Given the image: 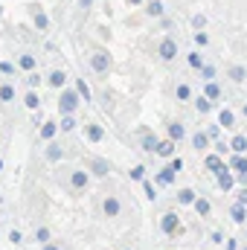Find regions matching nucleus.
Listing matches in <instances>:
<instances>
[{
    "label": "nucleus",
    "instance_id": "nucleus-1",
    "mask_svg": "<svg viewBox=\"0 0 247 250\" xmlns=\"http://www.w3.org/2000/svg\"><path fill=\"white\" fill-rule=\"evenodd\" d=\"M76 108H79V90H62L59 111H62V114H73Z\"/></svg>",
    "mask_w": 247,
    "mask_h": 250
},
{
    "label": "nucleus",
    "instance_id": "nucleus-2",
    "mask_svg": "<svg viewBox=\"0 0 247 250\" xmlns=\"http://www.w3.org/2000/svg\"><path fill=\"white\" fill-rule=\"evenodd\" d=\"M90 67H93L96 73H108V70H111V59H108V53L96 50V53L90 56Z\"/></svg>",
    "mask_w": 247,
    "mask_h": 250
},
{
    "label": "nucleus",
    "instance_id": "nucleus-3",
    "mask_svg": "<svg viewBox=\"0 0 247 250\" xmlns=\"http://www.w3.org/2000/svg\"><path fill=\"white\" fill-rule=\"evenodd\" d=\"M178 56V44L172 41V38H166L163 44H160V59H166V62H172Z\"/></svg>",
    "mask_w": 247,
    "mask_h": 250
},
{
    "label": "nucleus",
    "instance_id": "nucleus-4",
    "mask_svg": "<svg viewBox=\"0 0 247 250\" xmlns=\"http://www.w3.org/2000/svg\"><path fill=\"white\" fill-rule=\"evenodd\" d=\"M102 209H105V215H108V218H117V215H120V201H117L114 195H108V198H105V204H102Z\"/></svg>",
    "mask_w": 247,
    "mask_h": 250
},
{
    "label": "nucleus",
    "instance_id": "nucleus-5",
    "mask_svg": "<svg viewBox=\"0 0 247 250\" xmlns=\"http://www.w3.org/2000/svg\"><path fill=\"white\" fill-rule=\"evenodd\" d=\"M160 227H163V233H175V227H178V215H175V212H166Z\"/></svg>",
    "mask_w": 247,
    "mask_h": 250
},
{
    "label": "nucleus",
    "instance_id": "nucleus-6",
    "mask_svg": "<svg viewBox=\"0 0 247 250\" xmlns=\"http://www.w3.org/2000/svg\"><path fill=\"white\" fill-rule=\"evenodd\" d=\"M70 184H73V189H84L87 187V172H73L70 175Z\"/></svg>",
    "mask_w": 247,
    "mask_h": 250
},
{
    "label": "nucleus",
    "instance_id": "nucleus-7",
    "mask_svg": "<svg viewBox=\"0 0 247 250\" xmlns=\"http://www.w3.org/2000/svg\"><path fill=\"white\" fill-rule=\"evenodd\" d=\"M35 56H21V59H18V67H21V70H26V73H32V70H35Z\"/></svg>",
    "mask_w": 247,
    "mask_h": 250
},
{
    "label": "nucleus",
    "instance_id": "nucleus-8",
    "mask_svg": "<svg viewBox=\"0 0 247 250\" xmlns=\"http://www.w3.org/2000/svg\"><path fill=\"white\" fill-rule=\"evenodd\" d=\"M23 105H26L29 111H38V105H41V99H38V93H35V90H29V93H26V99H23Z\"/></svg>",
    "mask_w": 247,
    "mask_h": 250
},
{
    "label": "nucleus",
    "instance_id": "nucleus-9",
    "mask_svg": "<svg viewBox=\"0 0 247 250\" xmlns=\"http://www.w3.org/2000/svg\"><path fill=\"white\" fill-rule=\"evenodd\" d=\"M84 131H87V140H93V143H99V140H102V137H105V131H102V128H99V125H87V128H84Z\"/></svg>",
    "mask_w": 247,
    "mask_h": 250
},
{
    "label": "nucleus",
    "instance_id": "nucleus-10",
    "mask_svg": "<svg viewBox=\"0 0 247 250\" xmlns=\"http://www.w3.org/2000/svg\"><path fill=\"white\" fill-rule=\"evenodd\" d=\"M172 151H175V143H172V140L157 143V154H160V157H172Z\"/></svg>",
    "mask_w": 247,
    "mask_h": 250
},
{
    "label": "nucleus",
    "instance_id": "nucleus-11",
    "mask_svg": "<svg viewBox=\"0 0 247 250\" xmlns=\"http://www.w3.org/2000/svg\"><path fill=\"white\" fill-rule=\"evenodd\" d=\"M47 160H50V163H59V160H62V146H56V143L47 146Z\"/></svg>",
    "mask_w": 247,
    "mask_h": 250
},
{
    "label": "nucleus",
    "instance_id": "nucleus-12",
    "mask_svg": "<svg viewBox=\"0 0 247 250\" xmlns=\"http://www.w3.org/2000/svg\"><path fill=\"white\" fill-rule=\"evenodd\" d=\"M64 82H67L64 70H53V73H50V84H53V87H64Z\"/></svg>",
    "mask_w": 247,
    "mask_h": 250
},
{
    "label": "nucleus",
    "instance_id": "nucleus-13",
    "mask_svg": "<svg viewBox=\"0 0 247 250\" xmlns=\"http://www.w3.org/2000/svg\"><path fill=\"white\" fill-rule=\"evenodd\" d=\"M15 99V84H0V102H12Z\"/></svg>",
    "mask_w": 247,
    "mask_h": 250
},
{
    "label": "nucleus",
    "instance_id": "nucleus-14",
    "mask_svg": "<svg viewBox=\"0 0 247 250\" xmlns=\"http://www.w3.org/2000/svg\"><path fill=\"white\" fill-rule=\"evenodd\" d=\"M218 187H221V189L233 187V178H230V172H227V169H218Z\"/></svg>",
    "mask_w": 247,
    "mask_h": 250
},
{
    "label": "nucleus",
    "instance_id": "nucleus-15",
    "mask_svg": "<svg viewBox=\"0 0 247 250\" xmlns=\"http://www.w3.org/2000/svg\"><path fill=\"white\" fill-rule=\"evenodd\" d=\"M230 146H233V151H236V154H242V151H247V137H242V134H239V137H233V143H230Z\"/></svg>",
    "mask_w": 247,
    "mask_h": 250
},
{
    "label": "nucleus",
    "instance_id": "nucleus-16",
    "mask_svg": "<svg viewBox=\"0 0 247 250\" xmlns=\"http://www.w3.org/2000/svg\"><path fill=\"white\" fill-rule=\"evenodd\" d=\"M90 166H93V172H96V175H108V172H111V163H105V160H99V157H96Z\"/></svg>",
    "mask_w": 247,
    "mask_h": 250
},
{
    "label": "nucleus",
    "instance_id": "nucleus-17",
    "mask_svg": "<svg viewBox=\"0 0 247 250\" xmlns=\"http://www.w3.org/2000/svg\"><path fill=\"white\" fill-rule=\"evenodd\" d=\"M56 131H59V125H56V123H44L41 137H44V140H53V137H56Z\"/></svg>",
    "mask_w": 247,
    "mask_h": 250
},
{
    "label": "nucleus",
    "instance_id": "nucleus-18",
    "mask_svg": "<svg viewBox=\"0 0 247 250\" xmlns=\"http://www.w3.org/2000/svg\"><path fill=\"white\" fill-rule=\"evenodd\" d=\"M178 201H181V204H195V192H192V189H181V192H178Z\"/></svg>",
    "mask_w": 247,
    "mask_h": 250
},
{
    "label": "nucleus",
    "instance_id": "nucleus-19",
    "mask_svg": "<svg viewBox=\"0 0 247 250\" xmlns=\"http://www.w3.org/2000/svg\"><path fill=\"white\" fill-rule=\"evenodd\" d=\"M76 90H79V96H82L84 102H90V87L84 84V79H79V84H76Z\"/></svg>",
    "mask_w": 247,
    "mask_h": 250
},
{
    "label": "nucleus",
    "instance_id": "nucleus-20",
    "mask_svg": "<svg viewBox=\"0 0 247 250\" xmlns=\"http://www.w3.org/2000/svg\"><path fill=\"white\" fill-rule=\"evenodd\" d=\"M157 181H160V184H172V181H175V169H172V166H169V169H163V172L157 175Z\"/></svg>",
    "mask_w": 247,
    "mask_h": 250
},
{
    "label": "nucleus",
    "instance_id": "nucleus-21",
    "mask_svg": "<svg viewBox=\"0 0 247 250\" xmlns=\"http://www.w3.org/2000/svg\"><path fill=\"white\" fill-rule=\"evenodd\" d=\"M192 143H195V148H206V143H209V134H195V137H192Z\"/></svg>",
    "mask_w": 247,
    "mask_h": 250
},
{
    "label": "nucleus",
    "instance_id": "nucleus-22",
    "mask_svg": "<svg viewBox=\"0 0 247 250\" xmlns=\"http://www.w3.org/2000/svg\"><path fill=\"white\" fill-rule=\"evenodd\" d=\"M143 148H145V151H157V140H154L151 134H145V137H143Z\"/></svg>",
    "mask_w": 247,
    "mask_h": 250
},
{
    "label": "nucleus",
    "instance_id": "nucleus-23",
    "mask_svg": "<svg viewBox=\"0 0 247 250\" xmlns=\"http://www.w3.org/2000/svg\"><path fill=\"white\" fill-rule=\"evenodd\" d=\"M148 15H154V18L163 15V3H160V0H151V3H148Z\"/></svg>",
    "mask_w": 247,
    "mask_h": 250
},
{
    "label": "nucleus",
    "instance_id": "nucleus-24",
    "mask_svg": "<svg viewBox=\"0 0 247 250\" xmlns=\"http://www.w3.org/2000/svg\"><path fill=\"white\" fill-rule=\"evenodd\" d=\"M184 134H186V131H184V125H172V128H169V137H172V140H181Z\"/></svg>",
    "mask_w": 247,
    "mask_h": 250
},
{
    "label": "nucleus",
    "instance_id": "nucleus-25",
    "mask_svg": "<svg viewBox=\"0 0 247 250\" xmlns=\"http://www.w3.org/2000/svg\"><path fill=\"white\" fill-rule=\"evenodd\" d=\"M76 128V120L70 117V114H64V120H62V131H73Z\"/></svg>",
    "mask_w": 247,
    "mask_h": 250
},
{
    "label": "nucleus",
    "instance_id": "nucleus-26",
    "mask_svg": "<svg viewBox=\"0 0 247 250\" xmlns=\"http://www.w3.org/2000/svg\"><path fill=\"white\" fill-rule=\"evenodd\" d=\"M233 169H239V172L245 175V172H247V160H245V157H233Z\"/></svg>",
    "mask_w": 247,
    "mask_h": 250
},
{
    "label": "nucleus",
    "instance_id": "nucleus-27",
    "mask_svg": "<svg viewBox=\"0 0 247 250\" xmlns=\"http://www.w3.org/2000/svg\"><path fill=\"white\" fill-rule=\"evenodd\" d=\"M26 84H29V87L35 90V87L41 84V76H38V73H29V76H26Z\"/></svg>",
    "mask_w": 247,
    "mask_h": 250
},
{
    "label": "nucleus",
    "instance_id": "nucleus-28",
    "mask_svg": "<svg viewBox=\"0 0 247 250\" xmlns=\"http://www.w3.org/2000/svg\"><path fill=\"white\" fill-rule=\"evenodd\" d=\"M230 76H233V79H236V82H245V67H233V70H230Z\"/></svg>",
    "mask_w": 247,
    "mask_h": 250
},
{
    "label": "nucleus",
    "instance_id": "nucleus-29",
    "mask_svg": "<svg viewBox=\"0 0 247 250\" xmlns=\"http://www.w3.org/2000/svg\"><path fill=\"white\" fill-rule=\"evenodd\" d=\"M0 73H3V76H12V73H15V64L12 62H0Z\"/></svg>",
    "mask_w": 247,
    "mask_h": 250
},
{
    "label": "nucleus",
    "instance_id": "nucleus-30",
    "mask_svg": "<svg viewBox=\"0 0 247 250\" xmlns=\"http://www.w3.org/2000/svg\"><path fill=\"white\" fill-rule=\"evenodd\" d=\"M35 23H38V29H47V15L44 12H35Z\"/></svg>",
    "mask_w": 247,
    "mask_h": 250
},
{
    "label": "nucleus",
    "instance_id": "nucleus-31",
    "mask_svg": "<svg viewBox=\"0 0 247 250\" xmlns=\"http://www.w3.org/2000/svg\"><path fill=\"white\" fill-rule=\"evenodd\" d=\"M206 166H209V169H215V172H218V169H224V166H221V160H218L215 154H212V157H206Z\"/></svg>",
    "mask_w": 247,
    "mask_h": 250
},
{
    "label": "nucleus",
    "instance_id": "nucleus-32",
    "mask_svg": "<svg viewBox=\"0 0 247 250\" xmlns=\"http://www.w3.org/2000/svg\"><path fill=\"white\" fill-rule=\"evenodd\" d=\"M195 209H198L201 215H206V212H209V204H206V201L201 198V201H195Z\"/></svg>",
    "mask_w": 247,
    "mask_h": 250
},
{
    "label": "nucleus",
    "instance_id": "nucleus-33",
    "mask_svg": "<svg viewBox=\"0 0 247 250\" xmlns=\"http://www.w3.org/2000/svg\"><path fill=\"white\" fill-rule=\"evenodd\" d=\"M233 218H236V221H245V207H242V204L233 207Z\"/></svg>",
    "mask_w": 247,
    "mask_h": 250
},
{
    "label": "nucleus",
    "instance_id": "nucleus-34",
    "mask_svg": "<svg viewBox=\"0 0 247 250\" xmlns=\"http://www.w3.org/2000/svg\"><path fill=\"white\" fill-rule=\"evenodd\" d=\"M35 239H38V242H47V239H50V230H47V227H38V230H35Z\"/></svg>",
    "mask_w": 247,
    "mask_h": 250
},
{
    "label": "nucleus",
    "instance_id": "nucleus-35",
    "mask_svg": "<svg viewBox=\"0 0 247 250\" xmlns=\"http://www.w3.org/2000/svg\"><path fill=\"white\" fill-rule=\"evenodd\" d=\"M218 120H221V125L227 128V125H233V114H230V111H221V117H218Z\"/></svg>",
    "mask_w": 247,
    "mask_h": 250
},
{
    "label": "nucleus",
    "instance_id": "nucleus-36",
    "mask_svg": "<svg viewBox=\"0 0 247 250\" xmlns=\"http://www.w3.org/2000/svg\"><path fill=\"white\" fill-rule=\"evenodd\" d=\"M218 93H221L218 84H206V96H209V99H218Z\"/></svg>",
    "mask_w": 247,
    "mask_h": 250
},
{
    "label": "nucleus",
    "instance_id": "nucleus-37",
    "mask_svg": "<svg viewBox=\"0 0 247 250\" xmlns=\"http://www.w3.org/2000/svg\"><path fill=\"white\" fill-rule=\"evenodd\" d=\"M143 175H145L143 166H134V169H131V178H134V181H143Z\"/></svg>",
    "mask_w": 247,
    "mask_h": 250
},
{
    "label": "nucleus",
    "instance_id": "nucleus-38",
    "mask_svg": "<svg viewBox=\"0 0 247 250\" xmlns=\"http://www.w3.org/2000/svg\"><path fill=\"white\" fill-rule=\"evenodd\" d=\"M195 105H198V111H201V114H206V111H209V108H212V105H209V102H206V99H198V102H195Z\"/></svg>",
    "mask_w": 247,
    "mask_h": 250
},
{
    "label": "nucleus",
    "instance_id": "nucleus-39",
    "mask_svg": "<svg viewBox=\"0 0 247 250\" xmlns=\"http://www.w3.org/2000/svg\"><path fill=\"white\" fill-rule=\"evenodd\" d=\"M178 99H189V87H186V84L178 87Z\"/></svg>",
    "mask_w": 247,
    "mask_h": 250
},
{
    "label": "nucleus",
    "instance_id": "nucleus-40",
    "mask_svg": "<svg viewBox=\"0 0 247 250\" xmlns=\"http://www.w3.org/2000/svg\"><path fill=\"white\" fill-rule=\"evenodd\" d=\"M9 242H12V245H21V233H18V230H12V233H9Z\"/></svg>",
    "mask_w": 247,
    "mask_h": 250
},
{
    "label": "nucleus",
    "instance_id": "nucleus-41",
    "mask_svg": "<svg viewBox=\"0 0 247 250\" xmlns=\"http://www.w3.org/2000/svg\"><path fill=\"white\" fill-rule=\"evenodd\" d=\"M189 64H192V67H201L204 62H201V56H189Z\"/></svg>",
    "mask_w": 247,
    "mask_h": 250
},
{
    "label": "nucleus",
    "instance_id": "nucleus-42",
    "mask_svg": "<svg viewBox=\"0 0 247 250\" xmlns=\"http://www.w3.org/2000/svg\"><path fill=\"white\" fill-rule=\"evenodd\" d=\"M195 44H201V47H204V44H206V35H204V32H198V35H195Z\"/></svg>",
    "mask_w": 247,
    "mask_h": 250
},
{
    "label": "nucleus",
    "instance_id": "nucleus-43",
    "mask_svg": "<svg viewBox=\"0 0 247 250\" xmlns=\"http://www.w3.org/2000/svg\"><path fill=\"white\" fill-rule=\"evenodd\" d=\"M172 169H175V172H181V169H184V160H181V157H178V160H172Z\"/></svg>",
    "mask_w": 247,
    "mask_h": 250
},
{
    "label": "nucleus",
    "instance_id": "nucleus-44",
    "mask_svg": "<svg viewBox=\"0 0 247 250\" xmlns=\"http://www.w3.org/2000/svg\"><path fill=\"white\" fill-rule=\"evenodd\" d=\"M242 204H247V189L242 192Z\"/></svg>",
    "mask_w": 247,
    "mask_h": 250
},
{
    "label": "nucleus",
    "instance_id": "nucleus-45",
    "mask_svg": "<svg viewBox=\"0 0 247 250\" xmlns=\"http://www.w3.org/2000/svg\"><path fill=\"white\" fill-rule=\"evenodd\" d=\"M44 250H59V248H56V245H47V248H44Z\"/></svg>",
    "mask_w": 247,
    "mask_h": 250
},
{
    "label": "nucleus",
    "instance_id": "nucleus-46",
    "mask_svg": "<svg viewBox=\"0 0 247 250\" xmlns=\"http://www.w3.org/2000/svg\"><path fill=\"white\" fill-rule=\"evenodd\" d=\"M128 3H143V0H128Z\"/></svg>",
    "mask_w": 247,
    "mask_h": 250
},
{
    "label": "nucleus",
    "instance_id": "nucleus-47",
    "mask_svg": "<svg viewBox=\"0 0 247 250\" xmlns=\"http://www.w3.org/2000/svg\"><path fill=\"white\" fill-rule=\"evenodd\" d=\"M0 15H3V6H0Z\"/></svg>",
    "mask_w": 247,
    "mask_h": 250
},
{
    "label": "nucleus",
    "instance_id": "nucleus-48",
    "mask_svg": "<svg viewBox=\"0 0 247 250\" xmlns=\"http://www.w3.org/2000/svg\"><path fill=\"white\" fill-rule=\"evenodd\" d=\"M0 166H3V163H0Z\"/></svg>",
    "mask_w": 247,
    "mask_h": 250
},
{
    "label": "nucleus",
    "instance_id": "nucleus-49",
    "mask_svg": "<svg viewBox=\"0 0 247 250\" xmlns=\"http://www.w3.org/2000/svg\"><path fill=\"white\" fill-rule=\"evenodd\" d=\"M245 250H247V248H245Z\"/></svg>",
    "mask_w": 247,
    "mask_h": 250
}]
</instances>
